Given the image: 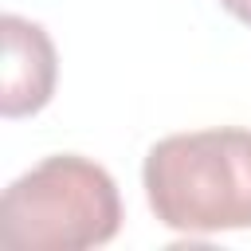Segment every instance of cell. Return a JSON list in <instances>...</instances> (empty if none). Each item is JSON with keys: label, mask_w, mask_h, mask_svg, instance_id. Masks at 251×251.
Listing matches in <instances>:
<instances>
[{"label": "cell", "mask_w": 251, "mask_h": 251, "mask_svg": "<svg viewBox=\"0 0 251 251\" xmlns=\"http://www.w3.org/2000/svg\"><path fill=\"white\" fill-rule=\"evenodd\" d=\"M145 200L169 231L251 227V129L212 126L161 137L141 165Z\"/></svg>", "instance_id": "cell-1"}, {"label": "cell", "mask_w": 251, "mask_h": 251, "mask_svg": "<svg viewBox=\"0 0 251 251\" xmlns=\"http://www.w3.org/2000/svg\"><path fill=\"white\" fill-rule=\"evenodd\" d=\"M122 227L114 176L78 153H51L0 196V243L12 251L102 247Z\"/></svg>", "instance_id": "cell-2"}, {"label": "cell", "mask_w": 251, "mask_h": 251, "mask_svg": "<svg viewBox=\"0 0 251 251\" xmlns=\"http://www.w3.org/2000/svg\"><path fill=\"white\" fill-rule=\"evenodd\" d=\"M0 39H4V67H0V114L4 118H27L39 114L59 78V55L51 35L16 12L0 16Z\"/></svg>", "instance_id": "cell-3"}, {"label": "cell", "mask_w": 251, "mask_h": 251, "mask_svg": "<svg viewBox=\"0 0 251 251\" xmlns=\"http://www.w3.org/2000/svg\"><path fill=\"white\" fill-rule=\"evenodd\" d=\"M220 8H224V12H231L239 24H247V27H251V0H220Z\"/></svg>", "instance_id": "cell-4"}]
</instances>
